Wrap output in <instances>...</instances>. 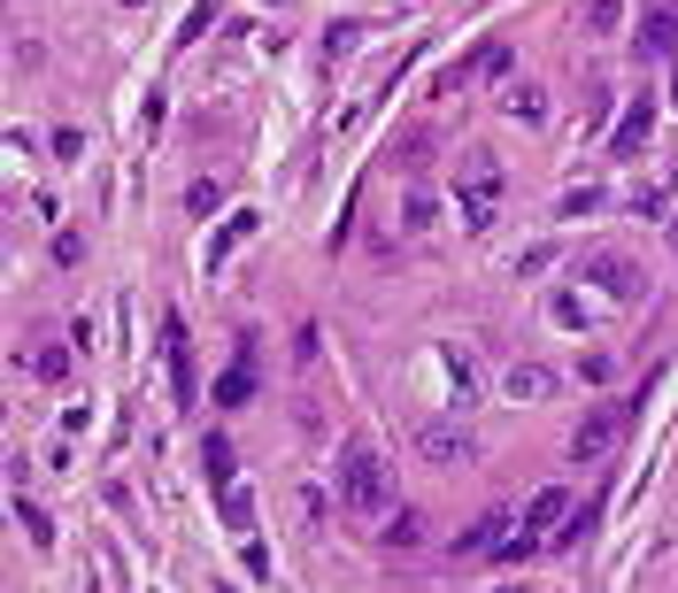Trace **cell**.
Segmentation results:
<instances>
[{
    "instance_id": "obj_22",
    "label": "cell",
    "mask_w": 678,
    "mask_h": 593,
    "mask_svg": "<svg viewBox=\"0 0 678 593\" xmlns=\"http://www.w3.org/2000/svg\"><path fill=\"white\" fill-rule=\"evenodd\" d=\"M578 378H586V386H609V378H617V362H609V355H586V362H578Z\"/></svg>"
},
{
    "instance_id": "obj_2",
    "label": "cell",
    "mask_w": 678,
    "mask_h": 593,
    "mask_svg": "<svg viewBox=\"0 0 678 593\" xmlns=\"http://www.w3.org/2000/svg\"><path fill=\"white\" fill-rule=\"evenodd\" d=\"M508 201V170L494 162L486 147L463 154V185H455V208H463V232H494V216H502Z\"/></svg>"
},
{
    "instance_id": "obj_6",
    "label": "cell",
    "mask_w": 678,
    "mask_h": 593,
    "mask_svg": "<svg viewBox=\"0 0 678 593\" xmlns=\"http://www.w3.org/2000/svg\"><path fill=\"white\" fill-rule=\"evenodd\" d=\"M648 132H656V101L640 93V101H625V124L609 132V154H640V147H648Z\"/></svg>"
},
{
    "instance_id": "obj_3",
    "label": "cell",
    "mask_w": 678,
    "mask_h": 593,
    "mask_svg": "<svg viewBox=\"0 0 678 593\" xmlns=\"http://www.w3.org/2000/svg\"><path fill=\"white\" fill-rule=\"evenodd\" d=\"M578 278H586V286H602V294H617V300H640V294H648V270H640L633 255H617V247H594V255L578 263Z\"/></svg>"
},
{
    "instance_id": "obj_5",
    "label": "cell",
    "mask_w": 678,
    "mask_h": 593,
    "mask_svg": "<svg viewBox=\"0 0 678 593\" xmlns=\"http://www.w3.org/2000/svg\"><path fill=\"white\" fill-rule=\"evenodd\" d=\"M633 54H640V62H678V8L671 0L633 23Z\"/></svg>"
},
{
    "instance_id": "obj_7",
    "label": "cell",
    "mask_w": 678,
    "mask_h": 593,
    "mask_svg": "<svg viewBox=\"0 0 678 593\" xmlns=\"http://www.w3.org/2000/svg\"><path fill=\"white\" fill-rule=\"evenodd\" d=\"M609 447H617V417H586V425L571 432V454H578V462H602Z\"/></svg>"
},
{
    "instance_id": "obj_21",
    "label": "cell",
    "mask_w": 678,
    "mask_h": 593,
    "mask_svg": "<svg viewBox=\"0 0 678 593\" xmlns=\"http://www.w3.org/2000/svg\"><path fill=\"white\" fill-rule=\"evenodd\" d=\"M16 517H23V532H31V540H39V548H47V540H54V524H47V517H39V509H31V493H23V501H16Z\"/></svg>"
},
{
    "instance_id": "obj_13",
    "label": "cell",
    "mask_w": 678,
    "mask_h": 593,
    "mask_svg": "<svg viewBox=\"0 0 678 593\" xmlns=\"http://www.w3.org/2000/svg\"><path fill=\"white\" fill-rule=\"evenodd\" d=\"M508 393H516V401H540V393H555V378H547L540 362H524V370H508Z\"/></svg>"
},
{
    "instance_id": "obj_16",
    "label": "cell",
    "mask_w": 678,
    "mask_h": 593,
    "mask_svg": "<svg viewBox=\"0 0 678 593\" xmlns=\"http://www.w3.org/2000/svg\"><path fill=\"white\" fill-rule=\"evenodd\" d=\"M432 162V132H409L401 147H393V170H424Z\"/></svg>"
},
{
    "instance_id": "obj_20",
    "label": "cell",
    "mask_w": 678,
    "mask_h": 593,
    "mask_svg": "<svg viewBox=\"0 0 678 593\" xmlns=\"http://www.w3.org/2000/svg\"><path fill=\"white\" fill-rule=\"evenodd\" d=\"M555 316H563V324H586V316H602V308L586 294H555Z\"/></svg>"
},
{
    "instance_id": "obj_25",
    "label": "cell",
    "mask_w": 678,
    "mask_h": 593,
    "mask_svg": "<svg viewBox=\"0 0 678 593\" xmlns=\"http://www.w3.org/2000/svg\"><path fill=\"white\" fill-rule=\"evenodd\" d=\"M671 93H678V78H671Z\"/></svg>"
},
{
    "instance_id": "obj_12",
    "label": "cell",
    "mask_w": 678,
    "mask_h": 593,
    "mask_svg": "<svg viewBox=\"0 0 678 593\" xmlns=\"http://www.w3.org/2000/svg\"><path fill=\"white\" fill-rule=\"evenodd\" d=\"M508 116L516 124H547V93L540 85H508Z\"/></svg>"
},
{
    "instance_id": "obj_8",
    "label": "cell",
    "mask_w": 678,
    "mask_h": 593,
    "mask_svg": "<svg viewBox=\"0 0 678 593\" xmlns=\"http://www.w3.org/2000/svg\"><path fill=\"white\" fill-rule=\"evenodd\" d=\"M502 540H508V509H486V517L455 540V555H486V548H502Z\"/></svg>"
},
{
    "instance_id": "obj_15",
    "label": "cell",
    "mask_w": 678,
    "mask_h": 593,
    "mask_svg": "<svg viewBox=\"0 0 678 593\" xmlns=\"http://www.w3.org/2000/svg\"><path fill=\"white\" fill-rule=\"evenodd\" d=\"M471 62H479V78H508V62H516V54H508V39H486Z\"/></svg>"
},
{
    "instance_id": "obj_23",
    "label": "cell",
    "mask_w": 678,
    "mask_h": 593,
    "mask_svg": "<svg viewBox=\"0 0 678 593\" xmlns=\"http://www.w3.org/2000/svg\"><path fill=\"white\" fill-rule=\"evenodd\" d=\"M208 16H216V0H201V8H193V16H185V31H177V47H193V39H201V31H208Z\"/></svg>"
},
{
    "instance_id": "obj_9",
    "label": "cell",
    "mask_w": 678,
    "mask_h": 593,
    "mask_svg": "<svg viewBox=\"0 0 678 593\" xmlns=\"http://www.w3.org/2000/svg\"><path fill=\"white\" fill-rule=\"evenodd\" d=\"M432 216H440L432 185H409V193H401V232H409V239H424V232H432Z\"/></svg>"
},
{
    "instance_id": "obj_17",
    "label": "cell",
    "mask_w": 678,
    "mask_h": 593,
    "mask_svg": "<svg viewBox=\"0 0 678 593\" xmlns=\"http://www.w3.org/2000/svg\"><path fill=\"white\" fill-rule=\"evenodd\" d=\"M424 454H432V462H455V454H471V440H455L448 425H432V432H424Z\"/></svg>"
},
{
    "instance_id": "obj_11",
    "label": "cell",
    "mask_w": 678,
    "mask_h": 593,
    "mask_svg": "<svg viewBox=\"0 0 678 593\" xmlns=\"http://www.w3.org/2000/svg\"><path fill=\"white\" fill-rule=\"evenodd\" d=\"M216 401H224V409L255 401V347H239V362H232V370H224V386H216Z\"/></svg>"
},
{
    "instance_id": "obj_4",
    "label": "cell",
    "mask_w": 678,
    "mask_h": 593,
    "mask_svg": "<svg viewBox=\"0 0 678 593\" xmlns=\"http://www.w3.org/2000/svg\"><path fill=\"white\" fill-rule=\"evenodd\" d=\"M163 362H170V393H177V409H193L201 370H193V347H185V316H163Z\"/></svg>"
},
{
    "instance_id": "obj_24",
    "label": "cell",
    "mask_w": 678,
    "mask_h": 593,
    "mask_svg": "<svg viewBox=\"0 0 678 593\" xmlns=\"http://www.w3.org/2000/svg\"><path fill=\"white\" fill-rule=\"evenodd\" d=\"M124 8H140V0H124Z\"/></svg>"
},
{
    "instance_id": "obj_19",
    "label": "cell",
    "mask_w": 678,
    "mask_h": 593,
    "mask_svg": "<svg viewBox=\"0 0 678 593\" xmlns=\"http://www.w3.org/2000/svg\"><path fill=\"white\" fill-rule=\"evenodd\" d=\"M208 478L232 485V440H224V432H208Z\"/></svg>"
},
{
    "instance_id": "obj_14",
    "label": "cell",
    "mask_w": 678,
    "mask_h": 593,
    "mask_svg": "<svg viewBox=\"0 0 678 593\" xmlns=\"http://www.w3.org/2000/svg\"><path fill=\"white\" fill-rule=\"evenodd\" d=\"M31 378H39V386H62V378H70V347H39Z\"/></svg>"
},
{
    "instance_id": "obj_18",
    "label": "cell",
    "mask_w": 678,
    "mask_h": 593,
    "mask_svg": "<svg viewBox=\"0 0 678 593\" xmlns=\"http://www.w3.org/2000/svg\"><path fill=\"white\" fill-rule=\"evenodd\" d=\"M224 524H232L239 540L255 532V509H247V493H239V485H224Z\"/></svg>"
},
{
    "instance_id": "obj_10",
    "label": "cell",
    "mask_w": 678,
    "mask_h": 593,
    "mask_svg": "<svg viewBox=\"0 0 678 593\" xmlns=\"http://www.w3.org/2000/svg\"><path fill=\"white\" fill-rule=\"evenodd\" d=\"M255 224H263V216H255V208H239V216H232V224H224V232L208 239V255H201V263H208V270H224V263H232V247H239V239H247Z\"/></svg>"
},
{
    "instance_id": "obj_1",
    "label": "cell",
    "mask_w": 678,
    "mask_h": 593,
    "mask_svg": "<svg viewBox=\"0 0 678 593\" xmlns=\"http://www.w3.org/2000/svg\"><path fill=\"white\" fill-rule=\"evenodd\" d=\"M393 501V478H386V454L370 440H347L339 447V509L347 517H378Z\"/></svg>"
}]
</instances>
